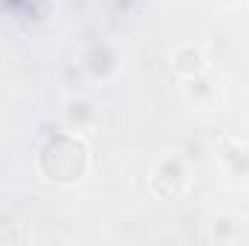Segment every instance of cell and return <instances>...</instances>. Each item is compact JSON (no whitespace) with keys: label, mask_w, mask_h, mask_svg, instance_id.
<instances>
[{"label":"cell","mask_w":249,"mask_h":246,"mask_svg":"<svg viewBox=\"0 0 249 246\" xmlns=\"http://www.w3.org/2000/svg\"><path fill=\"white\" fill-rule=\"evenodd\" d=\"M235 232H238V226H235V220H229V217H220V220L212 223V238H214V241H232Z\"/></svg>","instance_id":"7"},{"label":"cell","mask_w":249,"mask_h":246,"mask_svg":"<svg viewBox=\"0 0 249 246\" xmlns=\"http://www.w3.org/2000/svg\"><path fill=\"white\" fill-rule=\"evenodd\" d=\"M220 159H223V165L232 171V174H249V151L241 145V142H235V139H226L223 145H220Z\"/></svg>","instance_id":"6"},{"label":"cell","mask_w":249,"mask_h":246,"mask_svg":"<svg viewBox=\"0 0 249 246\" xmlns=\"http://www.w3.org/2000/svg\"><path fill=\"white\" fill-rule=\"evenodd\" d=\"M35 162H38V174L47 183L75 185L90 171V148L78 130L64 127V130H55L47 136Z\"/></svg>","instance_id":"1"},{"label":"cell","mask_w":249,"mask_h":246,"mask_svg":"<svg viewBox=\"0 0 249 246\" xmlns=\"http://www.w3.org/2000/svg\"><path fill=\"white\" fill-rule=\"evenodd\" d=\"M188 188V165L183 157H162L151 171V191L162 200H174Z\"/></svg>","instance_id":"2"},{"label":"cell","mask_w":249,"mask_h":246,"mask_svg":"<svg viewBox=\"0 0 249 246\" xmlns=\"http://www.w3.org/2000/svg\"><path fill=\"white\" fill-rule=\"evenodd\" d=\"M223 3H229V6H238V3H244V0H223Z\"/></svg>","instance_id":"8"},{"label":"cell","mask_w":249,"mask_h":246,"mask_svg":"<svg viewBox=\"0 0 249 246\" xmlns=\"http://www.w3.org/2000/svg\"><path fill=\"white\" fill-rule=\"evenodd\" d=\"M206 67H209L206 53H203L197 44H180V47H174V53H171V72H174L180 81H188V78L203 75Z\"/></svg>","instance_id":"5"},{"label":"cell","mask_w":249,"mask_h":246,"mask_svg":"<svg viewBox=\"0 0 249 246\" xmlns=\"http://www.w3.org/2000/svg\"><path fill=\"white\" fill-rule=\"evenodd\" d=\"M61 119H64V127L81 133V130H87V127L96 124L99 110H96V105H93L87 96L72 93V96H67V99L61 102Z\"/></svg>","instance_id":"4"},{"label":"cell","mask_w":249,"mask_h":246,"mask_svg":"<svg viewBox=\"0 0 249 246\" xmlns=\"http://www.w3.org/2000/svg\"><path fill=\"white\" fill-rule=\"evenodd\" d=\"M81 67L90 78L96 81H107L116 75L119 70V53L110 41H93L84 53H81Z\"/></svg>","instance_id":"3"}]
</instances>
